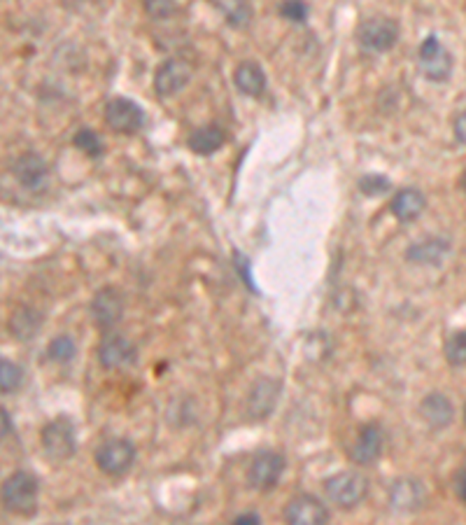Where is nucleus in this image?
Returning a JSON list of instances; mask_svg holds the SVG:
<instances>
[{
  "label": "nucleus",
  "mask_w": 466,
  "mask_h": 525,
  "mask_svg": "<svg viewBox=\"0 0 466 525\" xmlns=\"http://www.w3.org/2000/svg\"><path fill=\"white\" fill-rule=\"evenodd\" d=\"M38 479L28 472H15L3 483V504L16 516H33L38 509Z\"/></svg>",
  "instance_id": "f257e3e1"
},
{
  "label": "nucleus",
  "mask_w": 466,
  "mask_h": 525,
  "mask_svg": "<svg viewBox=\"0 0 466 525\" xmlns=\"http://www.w3.org/2000/svg\"><path fill=\"white\" fill-rule=\"evenodd\" d=\"M325 492L329 502L338 509H353L366 498L369 481L359 472H338L325 481Z\"/></svg>",
  "instance_id": "f03ea898"
},
{
  "label": "nucleus",
  "mask_w": 466,
  "mask_h": 525,
  "mask_svg": "<svg viewBox=\"0 0 466 525\" xmlns=\"http://www.w3.org/2000/svg\"><path fill=\"white\" fill-rule=\"evenodd\" d=\"M357 38L364 52L383 54V52H390L399 40V24L390 17H371L362 22Z\"/></svg>",
  "instance_id": "7ed1b4c3"
},
{
  "label": "nucleus",
  "mask_w": 466,
  "mask_h": 525,
  "mask_svg": "<svg viewBox=\"0 0 466 525\" xmlns=\"http://www.w3.org/2000/svg\"><path fill=\"white\" fill-rule=\"evenodd\" d=\"M43 449L44 453L52 460H68L75 455L77 451V437H75V427H73L71 418L59 416L54 421H49L47 425L43 427Z\"/></svg>",
  "instance_id": "20e7f679"
},
{
  "label": "nucleus",
  "mask_w": 466,
  "mask_h": 525,
  "mask_svg": "<svg viewBox=\"0 0 466 525\" xmlns=\"http://www.w3.org/2000/svg\"><path fill=\"white\" fill-rule=\"evenodd\" d=\"M418 68L429 83H445L452 73V56L436 35L424 38L418 52Z\"/></svg>",
  "instance_id": "39448f33"
},
{
  "label": "nucleus",
  "mask_w": 466,
  "mask_h": 525,
  "mask_svg": "<svg viewBox=\"0 0 466 525\" xmlns=\"http://www.w3.org/2000/svg\"><path fill=\"white\" fill-rule=\"evenodd\" d=\"M285 455H280L277 451L264 449L252 458V465H249L248 472V481L249 486L255 488V491H273L280 481V476L285 474Z\"/></svg>",
  "instance_id": "423d86ee"
},
{
  "label": "nucleus",
  "mask_w": 466,
  "mask_h": 525,
  "mask_svg": "<svg viewBox=\"0 0 466 525\" xmlns=\"http://www.w3.org/2000/svg\"><path fill=\"white\" fill-rule=\"evenodd\" d=\"M136 462V446L129 439H110L96 451V465L110 476H121Z\"/></svg>",
  "instance_id": "0eeeda50"
},
{
  "label": "nucleus",
  "mask_w": 466,
  "mask_h": 525,
  "mask_svg": "<svg viewBox=\"0 0 466 525\" xmlns=\"http://www.w3.org/2000/svg\"><path fill=\"white\" fill-rule=\"evenodd\" d=\"M390 504L396 514H415L427 504V488L413 476L396 479L390 488Z\"/></svg>",
  "instance_id": "6e6552de"
},
{
  "label": "nucleus",
  "mask_w": 466,
  "mask_h": 525,
  "mask_svg": "<svg viewBox=\"0 0 466 525\" xmlns=\"http://www.w3.org/2000/svg\"><path fill=\"white\" fill-rule=\"evenodd\" d=\"M191 75H194V66L185 59H169L163 61L161 66L157 68V75H154V89H157L159 96L169 99L175 96L178 92L189 84Z\"/></svg>",
  "instance_id": "1a4fd4ad"
},
{
  "label": "nucleus",
  "mask_w": 466,
  "mask_h": 525,
  "mask_svg": "<svg viewBox=\"0 0 466 525\" xmlns=\"http://www.w3.org/2000/svg\"><path fill=\"white\" fill-rule=\"evenodd\" d=\"M105 122L117 133H136L145 124V110L131 99H112L105 105Z\"/></svg>",
  "instance_id": "9d476101"
},
{
  "label": "nucleus",
  "mask_w": 466,
  "mask_h": 525,
  "mask_svg": "<svg viewBox=\"0 0 466 525\" xmlns=\"http://www.w3.org/2000/svg\"><path fill=\"white\" fill-rule=\"evenodd\" d=\"M92 317L101 332H110L124 317V297L114 287L98 290L92 299Z\"/></svg>",
  "instance_id": "9b49d317"
},
{
  "label": "nucleus",
  "mask_w": 466,
  "mask_h": 525,
  "mask_svg": "<svg viewBox=\"0 0 466 525\" xmlns=\"http://www.w3.org/2000/svg\"><path fill=\"white\" fill-rule=\"evenodd\" d=\"M136 344L121 334H110L98 344V362L105 369H124L136 362Z\"/></svg>",
  "instance_id": "f8f14e48"
},
{
  "label": "nucleus",
  "mask_w": 466,
  "mask_h": 525,
  "mask_svg": "<svg viewBox=\"0 0 466 525\" xmlns=\"http://www.w3.org/2000/svg\"><path fill=\"white\" fill-rule=\"evenodd\" d=\"M280 400V384L276 378H259L248 397V413L252 421H264L273 413Z\"/></svg>",
  "instance_id": "ddd939ff"
},
{
  "label": "nucleus",
  "mask_w": 466,
  "mask_h": 525,
  "mask_svg": "<svg viewBox=\"0 0 466 525\" xmlns=\"http://www.w3.org/2000/svg\"><path fill=\"white\" fill-rule=\"evenodd\" d=\"M12 173L26 190H43L49 178V164L40 154L26 152L12 161Z\"/></svg>",
  "instance_id": "4468645a"
},
{
  "label": "nucleus",
  "mask_w": 466,
  "mask_h": 525,
  "mask_svg": "<svg viewBox=\"0 0 466 525\" xmlns=\"http://www.w3.org/2000/svg\"><path fill=\"white\" fill-rule=\"evenodd\" d=\"M285 519L292 525H322L329 520V509L315 495H296L285 509Z\"/></svg>",
  "instance_id": "2eb2a0df"
},
{
  "label": "nucleus",
  "mask_w": 466,
  "mask_h": 525,
  "mask_svg": "<svg viewBox=\"0 0 466 525\" xmlns=\"http://www.w3.org/2000/svg\"><path fill=\"white\" fill-rule=\"evenodd\" d=\"M383 443H385V434H383V427L369 423L364 425L357 434V442L353 446V460L357 465H371L383 453Z\"/></svg>",
  "instance_id": "dca6fc26"
},
{
  "label": "nucleus",
  "mask_w": 466,
  "mask_h": 525,
  "mask_svg": "<svg viewBox=\"0 0 466 525\" xmlns=\"http://www.w3.org/2000/svg\"><path fill=\"white\" fill-rule=\"evenodd\" d=\"M420 416L427 421L429 427L434 430H443L452 423V416H455V409H452L451 400L441 393H432L427 394L420 404Z\"/></svg>",
  "instance_id": "f3484780"
},
{
  "label": "nucleus",
  "mask_w": 466,
  "mask_h": 525,
  "mask_svg": "<svg viewBox=\"0 0 466 525\" xmlns=\"http://www.w3.org/2000/svg\"><path fill=\"white\" fill-rule=\"evenodd\" d=\"M227 142V133H224L222 126L218 124H206L199 126L187 138V145L194 154H201V157H210L218 150H222V145Z\"/></svg>",
  "instance_id": "a211bd4d"
},
{
  "label": "nucleus",
  "mask_w": 466,
  "mask_h": 525,
  "mask_svg": "<svg viewBox=\"0 0 466 525\" xmlns=\"http://www.w3.org/2000/svg\"><path fill=\"white\" fill-rule=\"evenodd\" d=\"M40 327H43V313L35 311L33 306H19L10 316L7 329L16 341H31L38 336Z\"/></svg>",
  "instance_id": "6ab92c4d"
},
{
  "label": "nucleus",
  "mask_w": 466,
  "mask_h": 525,
  "mask_svg": "<svg viewBox=\"0 0 466 525\" xmlns=\"http://www.w3.org/2000/svg\"><path fill=\"white\" fill-rule=\"evenodd\" d=\"M451 252V241L439 238V236H429L422 241L413 243L406 250V259L413 264H439L441 259Z\"/></svg>",
  "instance_id": "aec40b11"
},
{
  "label": "nucleus",
  "mask_w": 466,
  "mask_h": 525,
  "mask_svg": "<svg viewBox=\"0 0 466 525\" xmlns=\"http://www.w3.org/2000/svg\"><path fill=\"white\" fill-rule=\"evenodd\" d=\"M424 206H427V199L420 190L415 187H406L402 192H396V197L392 199L390 209L394 213L396 219H402V222H413V219H418L420 215L424 213Z\"/></svg>",
  "instance_id": "412c9836"
},
{
  "label": "nucleus",
  "mask_w": 466,
  "mask_h": 525,
  "mask_svg": "<svg viewBox=\"0 0 466 525\" xmlns=\"http://www.w3.org/2000/svg\"><path fill=\"white\" fill-rule=\"evenodd\" d=\"M233 83H236L240 93L252 96V99H259L261 93L266 92V73L255 61H243V63L236 68V73H233Z\"/></svg>",
  "instance_id": "4be33fe9"
},
{
  "label": "nucleus",
  "mask_w": 466,
  "mask_h": 525,
  "mask_svg": "<svg viewBox=\"0 0 466 525\" xmlns=\"http://www.w3.org/2000/svg\"><path fill=\"white\" fill-rule=\"evenodd\" d=\"M212 5L222 12L224 22L231 28L249 26V22L255 17V10L248 0H212Z\"/></svg>",
  "instance_id": "5701e85b"
},
{
  "label": "nucleus",
  "mask_w": 466,
  "mask_h": 525,
  "mask_svg": "<svg viewBox=\"0 0 466 525\" xmlns=\"http://www.w3.org/2000/svg\"><path fill=\"white\" fill-rule=\"evenodd\" d=\"M75 355H77V345H75V341H73V336H68V334H59V336H54V339L49 341L47 360L65 365V362H71Z\"/></svg>",
  "instance_id": "b1692460"
},
{
  "label": "nucleus",
  "mask_w": 466,
  "mask_h": 525,
  "mask_svg": "<svg viewBox=\"0 0 466 525\" xmlns=\"http://www.w3.org/2000/svg\"><path fill=\"white\" fill-rule=\"evenodd\" d=\"M75 148H80L82 152L87 154V157H92V159H98V157H103V152H105V142H103V138L98 136L93 129H80L77 131V136H75Z\"/></svg>",
  "instance_id": "393cba45"
},
{
  "label": "nucleus",
  "mask_w": 466,
  "mask_h": 525,
  "mask_svg": "<svg viewBox=\"0 0 466 525\" xmlns=\"http://www.w3.org/2000/svg\"><path fill=\"white\" fill-rule=\"evenodd\" d=\"M445 360L451 362L452 367H466V329L455 332L445 341Z\"/></svg>",
  "instance_id": "a878e982"
},
{
  "label": "nucleus",
  "mask_w": 466,
  "mask_h": 525,
  "mask_svg": "<svg viewBox=\"0 0 466 525\" xmlns=\"http://www.w3.org/2000/svg\"><path fill=\"white\" fill-rule=\"evenodd\" d=\"M22 384H24V369L10 360L0 362V390L5 394H10Z\"/></svg>",
  "instance_id": "bb28decb"
},
{
  "label": "nucleus",
  "mask_w": 466,
  "mask_h": 525,
  "mask_svg": "<svg viewBox=\"0 0 466 525\" xmlns=\"http://www.w3.org/2000/svg\"><path fill=\"white\" fill-rule=\"evenodd\" d=\"M308 12L310 7L306 0H282L280 3V15L294 24H304L308 19Z\"/></svg>",
  "instance_id": "cd10ccee"
},
{
  "label": "nucleus",
  "mask_w": 466,
  "mask_h": 525,
  "mask_svg": "<svg viewBox=\"0 0 466 525\" xmlns=\"http://www.w3.org/2000/svg\"><path fill=\"white\" fill-rule=\"evenodd\" d=\"M359 190L366 197H380V194H387L392 190V182L383 175H364L362 180H359Z\"/></svg>",
  "instance_id": "c85d7f7f"
},
{
  "label": "nucleus",
  "mask_w": 466,
  "mask_h": 525,
  "mask_svg": "<svg viewBox=\"0 0 466 525\" xmlns=\"http://www.w3.org/2000/svg\"><path fill=\"white\" fill-rule=\"evenodd\" d=\"M145 12L157 22H163L178 12V0H145Z\"/></svg>",
  "instance_id": "c756f323"
},
{
  "label": "nucleus",
  "mask_w": 466,
  "mask_h": 525,
  "mask_svg": "<svg viewBox=\"0 0 466 525\" xmlns=\"http://www.w3.org/2000/svg\"><path fill=\"white\" fill-rule=\"evenodd\" d=\"M65 7H71L73 12H80V15H89V12L98 10L101 0H63Z\"/></svg>",
  "instance_id": "7c9ffc66"
},
{
  "label": "nucleus",
  "mask_w": 466,
  "mask_h": 525,
  "mask_svg": "<svg viewBox=\"0 0 466 525\" xmlns=\"http://www.w3.org/2000/svg\"><path fill=\"white\" fill-rule=\"evenodd\" d=\"M233 259H236V267H238L240 276H243V283L248 285L249 290H255V292H257L255 280H252V276H249V271H248V259H245L243 255H240V252H233Z\"/></svg>",
  "instance_id": "2f4dec72"
},
{
  "label": "nucleus",
  "mask_w": 466,
  "mask_h": 525,
  "mask_svg": "<svg viewBox=\"0 0 466 525\" xmlns=\"http://www.w3.org/2000/svg\"><path fill=\"white\" fill-rule=\"evenodd\" d=\"M455 138L460 145H464L466 148V110L464 112H460L455 120Z\"/></svg>",
  "instance_id": "473e14b6"
},
{
  "label": "nucleus",
  "mask_w": 466,
  "mask_h": 525,
  "mask_svg": "<svg viewBox=\"0 0 466 525\" xmlns=\"http://www.w3.org/2000/svg\"><path fill=\"white\" fill-rule=\"evenodd\" d=\"M455 491H457V498H460L461 502L466 504V470H461L460 474H457V479H455Z\"/></svg>",
  "instance_id": "72a5a7b5"
},
{
  "label": "nucleus",
  "mask_w": 466,
  "mask_h": 525,
  "mask_svg": "<svg viewBox=\"0 0 466 525\" xmlns=\"http://www.w3.org/2000/svg\"><path fill=\"white\" fill-rule=\"evenodd\" d=\"M233 523H240V525H248V523H261L259 514H255V511H248V514H240L233 519Z\"/></svg>",
  "instance_id": "f704fd0d"
},
{
  "label": "nucleus",
  "mask_w": 466,
  "mask_h": 525,
  "mask_svg": "<svg viewBox=\"0 0 466 525\" xmlns=\"http://www.w3.org/2000/svg\"><path fill=\"white\" fill-rule=\"evenodd\" d=\"M3 425H5L3 434H10L12 433V421H10V413H7V409H3Z\"/></svg>",
  "instance_id": "c9c22d12"
},
{
  "label": "nucleus",
  "mask_w": 466,
  "mask_h": 525,
  "mask_svg": "<svg viewBox=\"0 0 466 525\" xmlns=\"http://www.w3.org/2000/svg\"><path fill=\"white\" fill-rule=\"evenodd\" d=\"M460 187H461V192L466 194V170H464V175H461V180H460Z\"/></svg>",
  "instance_id": "e433bc0d"
},
{
  "label": "nucleus",
  "mask_w": 466,
  "mask_h": 525,
  "mask_svg": "<svg viewBox=\"0 0 466 525\" xmlns=\"http://www.w3.org/2000/svg\"><path fill=\"white\" fill-rule=\"evenodd\" d=\"M464 423H466V406H464Z\"/></svg>",
  "instance_id": "4c0bfd02"
}]
</instances>
